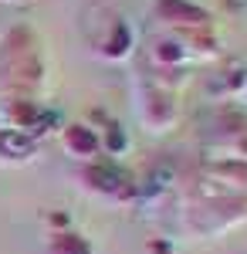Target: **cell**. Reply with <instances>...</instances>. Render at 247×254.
Masks as SVG:
<instances>
[{"label": "cell", "mask_w": 247, "mask_h": 254, "mask_svg": "<svg viewBox=\"0 0 247 254\" xmlns=\"http://www.w3.org/2000/svg\"><path fill=\"white\" fill-rule=\"evenodd\" d=\"M0 146H3L7 153H14V156L31 153V142H27V136H17V132H3V136H0Z\"/></svg>", "instance_id": "obj_1"}]
</instances>
